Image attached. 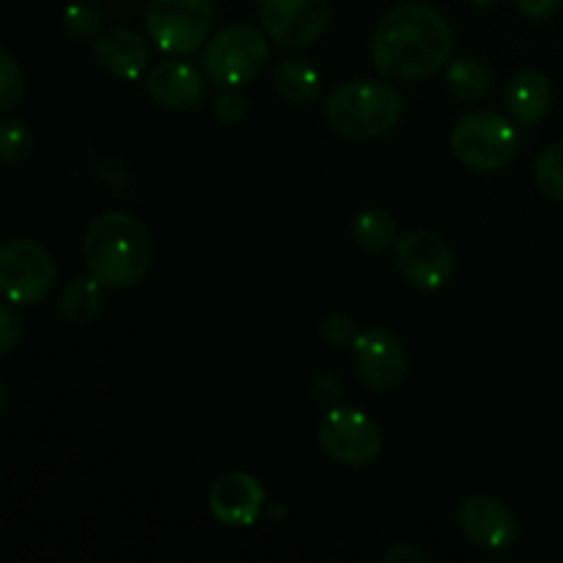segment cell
Masks as SVG:
<instances>
[{
	"instance_id": "cell-1",
	"label": "cell",
	"mask_w": 563,
	"mask_h": 563,
	"mask_svg": "<svg viewBox=\"0 0 563 563\" xmlns=\"http://www.w3.org/2000/svg\"><path fill=\"white\" fill-rule=\"evenodd\" d=\"M451 53H454V33L449 20L427 3L396 5L374 27V69L388 80H423L443 69Z\"/></svg>"
},
{
	"instance_id": "cell-2",
	"label": "cell",
	"mask_w": 563,
	"mask_h": 563,
	"mask_svg": "<svg viewBox=\"0 0 563 563\" xmlns=\"http://www.w3.org/2000/svg\"><path fill=\"white\" fill-rule=\"evenodd\" d=\"M152 236L130 212H102L88 223L82 258L93 278L108 289L137 286L152 269Z\"/></svg>"
},
{
	"instance_id": "cell-3",
	"label": "cell",
	"mask_w": 563,
	"mask_h": 563,
	"mask_svg": "<svg viewBox=\"0 0 563 563\" xmlns=\"http://www.w3.org/2000/svg\"><path fill=\"white\" fill-rule=\"evenodd\" d=\"M401 93L379 80H352L335 88L324 104L328 124L350 141H368L394 130L401 119Z\"/></svg>"
},
{
	"instance_id": "cell-4",
	"label": "cell",
	"mask_w": 563,
	"mask_h": 563,
	"mask_svg": "<svg viewBox=\"0 0 563 563\" xmlns=\"http://www.w3.org/2000/svg\"><path fill=\"white\" fill-rule=\"evenodd\" d=\"M451 152L471 170H500L520 152L515 121L495 110L462 115L451 130Z\"/></svg>"
},
{
	"instance_id": "cell-5",
	"label": "cell",
	"mask_w": 563,
	"mask_h": 563,
	"mask_svg": "<svg viewBox=\"0 0 563 563\" xmlns=\"http://www.w3.org/2000/svg\"><path fill=\"white\" fill-rule=\"evenodd\" d=\"M269 58L267 33L253 25H229L214 33L203 49V71L214 86L242 88L256 80Z\"/></svg>"
},
{
	"instance_id": "cell-6",
	"label": "cell",
	"mask_w": 563,
	"mask_h": 563,
	"mask_svg": "<svg viewBox=\"0 0 563 563\" xmlns=\"http://www.w3.org/2000/svg\"><path fill=\"white\" fill-rule=\"evenodd\" d=\"M214 25V0H148L146 33L168 55H192Z\"/></svg>"
},
{
	"instance_id": "cell-7",
	"label": "cell",
	"mask_w": 563,
	"mask_h": 563,
	"mask_svg": "<svg viewBox=\"0 0 563 563\" xmlns=\"http://www.w3.org/2000/svg\"><path fill=\"white\" fill-rule=\"evenodd\" d=\"M55 262L47 247L27 236L0 245V297L11 306H36L53 291Z\"/></svg>"
},
{
	"instance_id": "cell-8",
	"label": "cell",
	"mask_w": 563,
	"mask_h": 563,
	"mask_svg": "<svg viewBox=\"0 0 563 563\" xmlns=\"http://www.w3.org/2000/svg\"><path fill=\"white\" fill-rule=\"evenodd\" d=\"M317 438L324 454L346 467L372 465L383 451V432L361 407H328L317 427Z\"/></svg>"
},
{
	"instance_id": "cell-9",
	"label": "cell",
	"mask_w": 563,
	"mask_h": 563,
	"mask_svg": "<svg viewBox=\"0 0 563 563\" xmlns=\"http://www.w3.org/2000/svg\"><path fill=\"white\" fill-rule=\"evenodd\" d=\"M330 14V0H258L264 33L289 49L311 47L319 42L328 31Z\"/></svg>"
},
{
	"instance_id": "cell-10",
	"label": "cell",
	"mask_w": 563,
	"mask_h": 563,
	"mask_svg": "<svg viewBox=\"0 0 563 563\" xmlns=\"http://www.w3.org/2000/svg\"><path fill=\"white\" fill-rule=\"evenodd\" d=\"M396 273L410 286L423 291L440 289L454 275V251L440 234L429 229H416L401 234L394 247Z\"/></svg>"
},
{
	"instance_id": "cell-11",
	"label": "cell",
	"mask_w": 563,
	"mask_h": 563,
	"mask_svg": "<svg viewBox=\"0 0 563 563\" xmlns=\"http://www.w3.org/2000/svg\"><path fill=\"white\" fill-rule=\"evenodd\" d=\"M355 372L366 388L385 394L399 388L407 374V352L401 341L385 328H368L352 341Z\"/></svg>"
},
{
	"instance_id": "cell-12",
	"label": "cell",
	"mask_w": 563,
	"mask_h": 563,
	"mask_svg": "<svg viewBox=\"0 0 563 563\" xmlns=\"http://www.w3.org/2000/svg\"><path fill=\"white\" fill-rule=\"evenodd\" d=\"M456 528L473 548L482 550L511 548L520 533L515 511L493 495H471L462 500L456 511Z\"/></svg>"
},
{
	"instance_id": "cell-13",
	"label": "cell",
	"mask_w": 563,
	"mask_h": 563,
	"mask_svg": "<svg viewBox=\"0 0 563 563\" xmlns=\"http://www.w3.org/2000/svg\"><path fill=\"white\" fill-rule=\"evenodd\" d=\"M264 504H267V493L251 473H223L209 487V511L214 520L229 528L253 526L262 517Z\"/></svg>"
},
{
	"instance_id": "cell-14",
	"label": "cell",
	"mask_w": 563,
	"mask_h": 563,
	"mask_svg": "<svg viewBox=\"0 0 563 563\" xmlns=\"http://www.w3.org/2000/svg\"><path fill=\"white\" fill-rule=\"evenodd\" d=\"M146 91L159 108L190 110L198 108L207 93L201 71L179 58H165L146 71Z\"/></svg>"
},
{
	"instance_id": "cell-15",
	"label": "cell",
	"mask_w": 563,
	"mask_h": 563,
	"mask_svg": "<svg viewBox=\"0 0 563 563\" xmlns=\"http://www.w3.org/2000/svg\"><path fill=\"white\" fill-rule=\"evenodd\" d=\"M93 58L108 75L119 80H137L148 71L152 49L141 33L130 27H110L93 38Z\"/></svg>"
},
{
	"instance_id": "cell-16",
	"label": "cell",
	"mask_w": 563,
	"mask_h": 563,
	"mask_svg": "<svg viewBox=\"0 0 563 563\" xmlns=\"http://www.w3.org/2000/svg\"><path fill=\"white\" fill-rule=\"evenodd\" d=\"M550 102H553V88L542 71L520 69L506 82L504 104L515 124L537 126L548 115Z\"/></svg>"
},
{
	"instance_id": "cell-17",
	"label": "cell",
	"mask_w": 563,
	"mask_h": 563,
	"mask_svg": "<svg viewBox=\"0 0 563 563\" xmlns=\"http://www.w3.org/2000/svg\"><path fill=\"white\" fill-rule=\"evenodd\" d=\"M102 289L104 286L88 273V278H71L60 291V317L69 324H91L102 311Z\"/></svg>"
},
{
	"instance_id": "cell-18",
	"label": "cell",
	"mask_w": 563,
	"mask_h": 563,
	"mask_svg": "<svg viewBox=\"0 0 563 563\" xmlns=\"http://www.w3.org/2000/svg\"><path fill=\"white\" fill-rule=\"evenodd\" d=\"M275 91L291 104H308L319 97L322 91V77L313 69L308 60L302 58H286L284 64L275 69Z\"/></svg>"
},
{
	"instance_id": "cell-19",
	"label": "cell",
	"mask_w": 563,
	"mask_h": 563,
	"mask_svg": "<svg viewBox=\"0 0 563 563\" xmlns=\"http://www.w3.org/2000/svg\"><path fill=\"white\" fill-rule=\"evenodd\" d=\"M352 236L366 251L385 253L394 251L396 242H399V229H396V220L385 209H363L352 220Z\"/></svg>"
},
{
	"instance_id": "cell-20",
	"label": "cell",
	"mask_w": 563,
	"mask_h": 563,
	"mask_svg": "<svg viewBox=\"0 0 563 563\" xmlns=\"http://www.w3.org/2000/svg\"><path fill=\"white\" fill-rule=\"evenodd\" d=\"M445 82L456 99L476 102V99L487 97L489 88H493V71L478 58H456L445 71Z\"/></svg>"
},
{
	"instance_id": "cell-21",
	"label": "cell",
	"mask_w": 563,
	"mask_h": 563,
	"mask_svg": "<svg viewBox=\"0 0 563 563\" xmlns=\"http://www.w3.org/2000/svg\"><path fill=\"white\" fill-rule=\"evenodd\" d=\"M33 148H36V141H33V132L27 130L25 121L0 119V163L3 165L27 163Z\"/></svg>"
},
{
	"instance_id": "cell-22",
	"label": "cell",
	"mask_w": 563,
	"mask_h": 563,
	"mask_svg": "<svg viewBox=\"0 0 563 563\" xmlns=\"http://www.w3.org/2000/svg\"><path fill=\"white\" fill-rule=\"evenodd\" d=\"M537 185L544 196L563 203V141L553 143L539 154Z\"/></svg>"
},
{
	"instance_id": "cell-23",
	"label": "cell",
	"mask_w": 563,
	"mask_h": 563,
	"mask_svg": "<svg viewBox=\"0 0 563 563\" xmlns=\"http://www.w3.org/2000/svg\"><path fill=\"white\" fill-rule=\"evenodd\" d=\"M99 27H102V16L93 5L88 3H69L64 11V31L66 36L75 38V42H88V38L99 36Z\"/></svg>"
},
{
	"instance_id": "cell-24",
	"label": "cell",
	"mask_w": 563,
	"mask_h": 563,
	"mask_svg": "<svg viewBox=\"0 0 563 563\" xmlns=\"http://www.w3.org/2000/svg\"><path fill=\"white\" fill-rule=\"evenodd\" d=\"M25 91V75L16 58L5 49H0V113H9Z\"/></svg>"
},
{
	"instance_id": "cell-25",
	"label": "cell",
	"mask_w": 563,
	"mask_h": 563,
	"mask_svg": "<svg viewBox=\"0 0 563 563\" xmlns=\"http://www.w3.org/2000/svg\"><path fill=\"white\" fill-rule=\"evenodd\" d=\"M319 335L328 341L330 346H352L355 341L357 330H355V319L346 317V313H330L319 322Z\"/></svg>"
},
{
	"instance_id": "cell-26",
	"label": "cell",
	"mask_w": 563,
	"mask_h": 563,
	"mask_svg": "<svg viewBox=\"0 0 563 563\" xmlns=\"http://www.w3.org/2000/svg\"><path fill=\"white\" fill-rule=\"evenodd\" d=\"M22 333H25V328H22L20 313L11 308V302H0V357L20 346Z\"/></svg>"
},
{
	"instance_id": "cell-27",
	"label": "cell",
	"mask_w": 563,
	"mask_h": 563,
	"mask_svg": "<svg viewBox=\"0 0 563 563\" xmlns=\"http://www.w3.org/2000/svg\"><path fill=\"white\" fill-rule=\"evenodd\" d=\"M247 113V99L242 97L240 91H225L223 97H218V102H214V115H218L223 124H236V121L245 119Z\"/></svg>"
},
{
	"instance_id": "cell-28",
	"label": "cell",
	"mask_w": 563,
	"mask_h": 563,
	"mask_svg": "<svg viewBox=\"0 0 563 563\" xmlns=\"http://www.w3.org/2000/svg\"><path fill=\"white\" fill-rule=\"evenodd\" d=\"M563 0H515L517 11L528 20H548L561 9Z\"/></svg>"
},
{
	"instance_id": "cell-29",
	"label": "cell",
	"mask_w": 563,
	"mask_h": 563,
	"mask_svg": "<svg viewBox=\"0 0 563 563\" xmlns=\"http://www.w3.org/2000/svg\"><path fill=\"white\" fill-rule=\"evenodd\" d=\"M383 561L385 563H427L429 555L421 553L418 548H412V544H396V548L385 550L383 553Z\"/></svg>"
},
{
	"instance_id": "cell-30",
	"label": "cell",
	"mask_w": 563,
	"mask_h": 563,
	"mask_svg": "<svg viewBox=\"0 0 563 563\" xmlns=\"http://www.w3.org/2000/svg\"><path fill=\"white\" fill-rule=\"evenodd\" d=\"M5 399H9V390H5V383H3V379H0V412H3Z\"/></svg>"
},
{
	"instance_id": "cell-31",
	"label": "cell",
	"mask_w": 563,
	"mask_h": 563,
	"mask_svg": "<svg viewBox=\"0 0 563 563\" xmlns=\"http://www.w3.org/2000/svg\"><path fill=\"white\" fill-rule=\"evenodd\" d=\"M471 3H476V5H493V3H498V0H471Z\"/></svg>"
}]
</instances>
